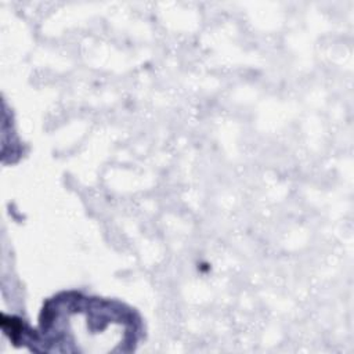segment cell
<instances>
[{
  "instance_id": "1",
  "label": "cell",
  "mask_w": 354,
  "mask_h": 354,
  "mask_svg": "<svg viewBox=\"0 0 354 354\" xmlns=\"http://www.w3.org/2000/svg\"><path fill=\"white\" fill-rule=\"evenodd\" d=\"M142 332L141 317L123 301L68 290L44 301L26 346L36 353H129Z\"/></svg>"
}]
</instances>
